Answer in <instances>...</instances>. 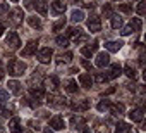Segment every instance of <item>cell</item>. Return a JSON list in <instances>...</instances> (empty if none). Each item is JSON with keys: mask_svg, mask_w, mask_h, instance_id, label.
Returning a JSON list of instances; mask_svg holds the SVG:
<instances>
[{"mask_svg": "<svg viewBox=\"0 0 146 133\" xmlns=\"http://www.w3.org/2000/svg\"><path fill=\"white\" fill-rule=\"evenodd\" d=\"M28 24H29L31 28H36V30L41 28V21H40V17H35V16L28 17Z\"/></svg>", "mask_w": 146, "mask_h": 133, "instance_id": "603a6c76", "label": "cell"}, {"mask_svg": "<svg viewBox=\"0 0 146 133\" xmlns=\"http://www.w3.org/2000/svg\"><path fill=\"white\" fill-rule=\"evenodd\" d=\"M65 85H67V87H65V90H67L69 93H76V92H78V83H76L74 80H69Z\"/></svg>", "mask_w": 146, "mask_h": 133, "instance_id": "cb8c5ba5", "label": "cell"}, {"mask_svg": "<svg viewBox=\"0 0 146 133\" xmlns=\"http://www.w3.org/2000/svg\"><path fill=\"white\" fill-rule=\"evenodd\" d=\"M9 16H11V23H12L14 26L21 24V23H23V17H24L21 9H14V11H11V14H9Z\"/></svg>", "mask_w": 146, "mask_h": 133, "instance_id": "8992f818", "label": "cell"}, {"mask_svg": "<svg viewBox=\"0 0 146 133\" xmlns=\"http://www.w3.org/2000/svg\"><path fill=\"white\" fill-rule=\"evenodd\" d=\"M122 45H124L122 42H107V43H105V48H107L108 52H119Z\"/></svg>", "mask_w": 146, "mask_h": 133, "instance_id": "9a60e30c", "label": "cell"}, {"mask_svg": "<svg viewBox=\"0 0 146 133\" xmlns=\"http://www.w3.org/2000/svg\"><path fill=\"white\" fill-rule=\"evenodd\" d=\"M125 75L129 76V78H136V71H134V68H131V66H125Z\"/></svg>", "mask_w": 146, "mask_h": 133, "instance_id": "836d02e7", "label": "cell"}, {"mask_svg": "<svg viewBox=\"0 0 146 133\" xmlns=\"http://www.w3.org/2000/svg\"><path fill=\"white\" fill-rule=\"evenodd\" d=\"M31 95H33L36 100L43 99V95H45V90H43V87H33V88H31Z\"/></svg>", "mask_w": 146, "mask_h": 133, "instance_id": "ffe728a7", "label": "cell"}, {"mask_svg": "<svg viewBox=\"0 0 146 133\" xmlns=\"http://www.w3.org/2000/svg\"><path fill=\"white\" fill-rule=\"evenodd\" d=\"M96 133H108V131H107V128H103V126H102V128H98V130H96Z\"/></svg>", "mask_w": 146, "mask_h": 133, "instance_id": "7bdbcfd3", "label": "cell"}, {"mask_svg": "<svg viewBox=\"0 0 146 133\" xmlns=\"http://www.w3.org/2000/svg\"><path fill=\"white\" fill-rule=\"evenodd\" d=\"M120 73H122V68H120V66H119V64H112L105 76H107V80H112V78H117Z\"/></svg>", "mask_w": 146, "mask_h": 133, "instance_id": "9c48e42d", "label": "cell"}, {"mask_svg": "<svg viewBox=\"0 0 146 133\" xmlns=\"http://www.w3.org/2000/svg\"><path fill=\"white\" fill-rule=\"evenodd\" d=\"M88 30H90V31H93V33L100 31V30H102V21H100V17L91 16V17L88 19Z\"/></svg>", "mask_w": 146, "mask_h": 133, "instance_id": "5b68a950", "label": "cell"}, {"mask_svg": "<svg viewBox=\"0 0 146 133\" xmlns=\"http://www.w3.org/2000/svg\"><path fill=\"white\" fill-rule=\"evenodd\" d=\"M108 111H110L113 116H120V114L124 112V105H122V104H110Z\"/></svg>", "mask_w": 146, "mask_h": 133, "instance_id": "d6986e66", "label": "cell"}, {"mask_svg": "<svg viewBox=\"0 0 146 133\" xmlns=\"http://www.w3.org/2000/svg\"><path fill=\"white\" fill-rule=\"evenodd\" d=\"M64 26H65V19L62 17V19H58V21L53 24V31H58V30H60V28H64Z\"/></svg>", "mask_w": 146, "mask_h": 133, "instance_id": "d6a6232c", "label": "cell"}, {"mask_svg": "<svg viewBox=\"0 0 146 133\" xmlns=\"http://www.w3.org/2000/svg\"><path fill=\"white\" fill-rule=\"evenodd\" d=\"M96 48H98V42H95L91 47H84V48H81V54H83L84 57H91V55L95 54Z\"/></svg>", "mask_w": 146, "mask_h": 133, "instance_id": "ac0fdd59", "label": "cell"}, {"mask_svg": "<svg viewBox=\"0 0 146 133\" xmlns=\"http://www.w3.org/2000/svg\"><path fill=\"white\" fill-rule=\"evenodd\" d=\"M83 66H84V68H88V69L91 71V64H90L88 60H83Z\"/></svg>", "mask_w": 146, "mask_h": 133, "instance_id": "b9f144b4", "label": "cell"}, {"mask_svg": "<svg viewBox=\"0 0 146 133\" xmlns=\"http://www.w3.org/2000/svg\"><path fill=\"white\" fill-rule=\"evenodd\" d=\"M43 133H53V131H50V128H45V131Z\"/></svg>", "mask_w": 146, "mask_h": 133, "instance_id": "c3c4849f", "label": "cell"}, {"mask_svg": "<svg viewBox=\"0 0 146 133\" xmlns=\"http://www.w3.org/2000/svg\"><path fill=\"white\" fill-rule=\"evenodd\" d=\"M79 83H81L84 88H91V83H93V78H91V75H88V73H83V75H79Z\"/></svg>", "mask_w": 146, "mask_h": 133, "instance_id": "7c38bea8", "label": "cell"}, {"mask_svg": "<svg viewBox=\"0 0 146 133\" xmlns=\"http://www.w3.org/2000/svg\"><path fill=\"white\" fill-rule=\"evenodd\" d=\"M127 128H129V124H127V123L119 121V123L115 124V133H125V131H127Z\"/></svg>", "mask_w": 146, "mask_h": 133, "instance_id": "4316f807", "label": "cell"}, {"mask_svg": "<svg viewBox=\"0 0 146 133\" xmlns=\"http://www.w3.org/2000/svg\"><path fill=\"white\" fill-rule=\"evenodd\" d=\"M79 124H84V118H81V116H72L70 118V126L72 128H76Z\"/></svg>", "mask_w": 146, "mask_h": 133, "instance_id": "484cf974", "label": "cell"}, {"mask_svg": "<svg viewBox=\"0 0 146 133\" xmlns=\"http://www.w3.org/2000/svg\"><path fill=\"white\" fill-rule=\"evenodd\" d=\"M132 31H134V30H132V28H131V24H129V26H125V28H124V30H122L120 33H122L124 36H127V35H131Z\"/></svg>", "mask_w": 146, "mask_h": 133, "instance_id": "f35d334b", "label": "cell"}, {"mask_svg": "<svg viewBox=\"0 0 146 133\" xmlns=\"http://www.w3.org/2000/svg\"><path fill=\"white\" fill-rule=\"evenodd\" d=\"M9 130L12 133H21V119L19 118H12L9 121Z\"/></svg>", "mask_w": 146, "mask_h": 133, "instance_id": "4fadbf2b", "label": "cell"}, {"mask_svg": "<svg viewBox=\"0 0 146 133\" xmlns=\"http://www.w3.org/2000/svg\"><path fill=\"white\" fill-rule=\"evenodd\" d=\"M52 11H53L55 14H64V11H65V4L60 2V0H55V2L52 4Z\"/></svg>", "mask_w": 146, "mask_h": 133, "instance_id": "e0dca14e", "label": "cell"}, {"mask_svg": "<svg viewBox=\"0 0 146 133\" xmlns=\"http://www.w3.org/2000/svg\"><path fill=\"white\" fill-rule=\"evenodd\" d=\"M4 78V68H2V62H0V80Z\"/></svg>", "mask_w": 146, "mask_h": 133, "instance_id": "f6af8a7d", "label": "cell"}, {"mask_svg": "<svg viewBox=\"0 0 146 133\" xmlns=\"http://www.w3.org/2000/svg\"><path fill=\"white\" fill-rule=\"evenodd\" d=\"M131 28H132L134 31H139V30H141V19H139V17H134V19L131 21Z\"/></svg>", "mask_w": 146, "mask_h": 133, "instance_id": "f1b7e54d", "label": "cell"}, {"mask_svg": "<svg viewBox=\"0 0 146 133\" xmlns=\"http://www.w3.org/2000/svg\"><path fill=\"white\" fill-rule=\"evenodd\" d=\"M144 9H146V4H144V2H139V5H137V14L143 16V14H144Z\"/></svg>", "mask_w": 146, "mask_h": 133, "instance_id": "8d00e7d4", "label": "cell"}, {"mask_svg": "<svg viewBox=\"0 0 146 133\" xmlns=\"http://www.w3.org/2000/svg\"><path fill=\"white\" fill-rule=\"evenodd\" d=\"M7 5H5V0H0V11H5Z\"/></svg>", "mask_w": 146, "mask_h": 133, "instance_id": "60d3db41", "label": "cell"}, {"mask_svg": "<svg viewBox=\"0 0 146 133\" xmlns=\"http://www.w3.org/2000/svg\"><path fill=\"white\" fill-rule=\"evenodd\" d=\"M7 69H9V75H12V76H21V75L26 71V64L21 62V60H17V59H11Z\"/></svg>", "mask_w": 146, "mask_h": 133, "instance_id": "6da1fadb", "label": "cell"}, {"mask_svg": "<svg viewBox=\"0 0 146 133\" xmlns=\"http://www.w3.org/2000/svg\"><path fill=\"white\" fill-rule=\"evenodd\" d=\"M50 128H55V130H64V128H65L64 118H60V116H53V118L50 119Z\"/></svg>", "mask_w": 146, "mask_h": 133, "instance_id": "30bf717a", "label": "cell"}, {"mask_svg": "<svg viewBox=\"0 0 146 133\" xmlns=\"http://www.w3.org/2000/svg\"><path fill=\"white\" fill-rule=\"evenodd\" d=\"M12 2H17V0H12Z\"/></svg>", "mask_w": 146, "mask_h": 133, "instance_id": "681fc988", "label": "cell"}, {"mask_svg": "<svg viewBox=\"0 0 146 133\" xmlns=\"http://www.w3.org/2000/svg\"><path fill=\"white\" fill-rule=\"evenodd\" d=\"M26 133H28V131H26Z\"/></svg>", "mask_w": 146, "mask_h": 133, "instance_id": "816d5d0a", "label": "cell"}, {"mask_svg": "<svg viewBox=\"0 0 146 133\" xmlns=\"http://www.w3.org/2000/svg\"><path fill=\"white\" fill-rule=\"evenodd\" d=\"M103 16H107V17H112V16H113V14H112V7H110V5L103 7Z\"/></svg>", "mask_w": 146, "mask_h": 133, "instance_id": "74e56055", "label": "cell"}, {"mask_svg": "<svg viewBox=\"0 0 146 133\" xmlns=\"http://www.w3.org/2000/svg\"><path fill=\"white\" fill-rule=\"evenodd\" d=\"M95 64H96V68H105V66L110 64V55L105 54V52H100L95 59Z\"/></svg>", "mask_w": 146, "mask_h": 133, "instance_id": "277c9868", "label": "cell"}, {"mask_svg": "<svg viewBox=\"0 0 146 133\" xmlns=\"http://www.w3.org/2000/svg\"><path fill=\"white\" fill-rule=\"evenodd\" d=\"M36 47H38V42H35V40H33V42H29V43L23 48V52H21V54H23V57H29V55L36 54Z\"/></svg>", "mask_w": 146, "mask_h": 133, "instance_id": "ba28073f", "label": "cell"}, {"mask_svg": "<svg viewBox=\"0 0 146 133\" xmlns=\"http://www.w3.org/2000/svg\"><path fill=\"white\" fill-rule=\"evenodd\" d=\"M24 7H26V9L33 7V0H24Z\"/></svg>", "mask_w": 146, "mask_h": 133, "instance_id": "ab89813d", "label": "cell"}, {"mask_svg": "<svg viewBox=\"0 0 146 133\" xmlns=\"http://www.w3.org/2000/svg\"><path fill=\"white\" fill-rule=\"evenodd\" d=\"M91 104H90V100H83V102H76V104H72V107H74L76 111H84V109H88Z\"/></svg>", "mask_w": 146, "mask_h": 133, "instance_id": "d4e9b609", "label": "cell"}, {"mask_svg": "<svg viewBox=\"0 0 146 133\" xmlns=\"http://www.w3.org/2000/svg\"><path fill=\"white\" fill-rule=\"evenodd\" d=\"M70 19L72 21H74V23H81L83 19H84V12L83 11H72V14H70Z\"/></svg>", "mask_w": 146, "mask_h": 133, "instance_id": "44dd1931", "label": "cell"}, {"mask_svg": "<svg viewBox=\"0 0 146 133\" xmlns=\"http://www.w3.org/2000/svg\"><path fill=\"white\" fill-rule=\"evenodd\" d=\"M9 88H11V92H12V93H16V95H19V93H21V83H19V81H16V80L9 81Z\"/></svg>", "mask_w": 146, "mask_h": 133, "instance_id": "7402d4cb", "label": "cell"}, {"mask_svg": "<svg viewBox=\"0 0 146 133\" xmlns=\"http://www.w3.org/2000/svg\"><path fill=\"white\" fill-rule=\"evenodd\" d=\"M4 31H5V28H4V24H2V23H0V36L4 35Z\"/></svg>", "mask_w": 146, "mask_h": 133, "instance_id": "bcb514c9", "label": "cell"}, {"mask_svg": "<svg viewBox=\"0 0 146 133\" xmlns=\"http://www.w3.org/2000/svg\"><path fill=\"white\" fill-rule=\"evenodd\" d=\"M129 118H131L134 123H143V119H144V111L139 109V107H136V109H132V111L129 112Z\"/></svg>", "mask_w": 146, "mask_h": 133, "instance_id": "52a82bcc", "label": "cell"}, {"mask_svg": "<svg viewBox=\"0 0 146 133\" xmlns=\"http://www.w3.org/2000/svg\"><path fill=\"white\" fill-rule=\"evenodd\" d=\"M70 59H72V54H70V52L65 54V55H60V57H58L60 62H70Z\"/></svg>", "mask_w": 146, "mask_h": 133, "instance_id": "d590c367", "label": "cell"}, {"mask_svg": "<svg viewBox=\"0 0 146 133\" xmlns=\"http://www.w3.org/2000/svg\"><path fill=\"white\" fill-rule=\"evenodd\" d=\"M125 133H137V131H136V130H132V128H127V131H125Z\"/></svg>", "mask_w": 146, "mask_h": 133, "instance_id": "7dc6e473", "label": "cell"}, {"mask_svg": "<svg viewBox=\"0 0 146 133\" xmlns=\"http://www.w3.org/2000/svg\"><path fill=\"white\" fill-rule=\"evenodd\" d=\"M45 83H46V87H48L50 90H53V92H55V90L58 88V85H60V81H58V78H57V76H50V78H46V81H45Z\"/></svg>", "mask_w": 146, "mask_h": 133, "instance_id": "2e32d148", "label": "cell"}, {"mask_svg": "<svg viewBox=\"0 0 146 133\" xmlns=\"http://www.w3.org/2000/svg\"><path fill=\"white\" fill-rule=\"evenodd\" d=\"M57 43H58V47H67L69 45V38L67 36H57Z\"/></svg>", "mask_w": 146, "mask_h": 133, "instance_id": "4dcf8cb0", "label": "cell"}, {"mask_svg": "<svg viewBox=\"0 0 146 133\" xmlns=\"http://www.w3.org/2000/svg\"><path fill=\"white\" fill-rule=\"evenodd\" d=\"M108 107H110V102H108V100H102V102L98 104V111H100V112L108 111Z\"/></svg>", "mask_w": 146, "mask_h": 133, "instance_id": "1f68e13d", "label": "cell"}, {"mask_svg": "<svg viewBox=\"0 0 146 133\" xmlns=\"http://www.w3.org/2000/svg\"><path fill=\"white\" fill-rule=\"evenodd\" d=\"M119 11L124 12V14H129V12H132V5H131V4H122V5L119 7Z\"/></svg>", "mask_w": 146, "mask_h": 133, "instance_id": "f546056e", "label": "cell"}, {"mask_svg": "<svg viewBox=\"0 0 146 133\" xmlns=\"http://www.w3.org/2000/svg\"><path fill=\"white\" fill-rule=\"evenodd\" d=\"M0 130H2V128H0Z\"/></svg>", "mask_w": 146, "mask_h": 133, "instance_id": "f907efd6", "label": "cell"}, {"mask_svg": "<svg viewBox=\"0 0 146 133\" xmlns=\"http://www.w3.org/2000/svg\"><path fill=\"white\" fill-rule=\"evenodd\" d=\"M52 55H53V50L48 48V47H45V48H41V50L38 52V60L43 62V64H46V62H50Z\"/></svg>", "mask_w": 146, "mask_h": 133, "instance_id": "3957f363", "label": "cell"}, {"mask_svg": "<svg viewBox=\"0 0 146 133\" xmlns=\"http://www.w3.org/2000/svg\"><path fill=\"white\" fill-rule=\"evenodd\" d=\"M5 43L9 45V48H12V50H17V48H19V45H21V40H19L17 33L11 31V33L7 35V38H5Z\"/></svg>", "mask_w": 146, "mask_h": 133, "instance_id": "7a4b0ae2", "label": "cell"}, {"mask_svg": "<svg viewBox=\"0 0 146 133\" xmlns=\"http://www.w3.org/2000/svg\"><path fill=\"white\" fill-rule=\"evenodd\" d=\"M110 19H112V28H113V30H119V28L122 26V17H119V16H112Z\"/></svg>", "mask_w": 146, "mask_h": 133, "instance_id": "83f0119b", "label": "cell"}, {"mask_svg": "<svg viewBox=\"0 0 146 133\" xmlns=\"http://www.w3.org/2000/svg\"><path fill=\"white\" fill-rule=\"evenodd\" d=\"M46 99H48L46 102H48L50 105H62V104L65 102V99H64V97H60V95H55V93H50Z\"/></svg>", "mask_w": 146, "mask_h": 133, "instance_id": "8fae6325", "label": "cell"}, {"mask_svg": "<svg viewBox=\"0 0 146 133\" xmlns=\"http://www.w3.org/2000/svg\"><path fill=\"white\" fill-rule=\"evenodd\" d=\"M9 100V92H5L4 88H0V102H5Z\"/></svg>", "mask_w": 146, "mask_h": 133, "instance_id": "e575fe53", "label": "cell"}, {"mask_svg": "<svg viewBox=\"0 0 146 133\" xmlns=\"http://www.w3.org/2000/svg\"><path fill=\"white\" fill-rule=\"evenodd\" d=\"M33 4H35L36 11H38L40 14H46V12H48V4H46V0H36V2H33Z\"/></svg>", "mask_w": 146, "mask_h": 133, "instance_id": "5bb4252c", "label": "cell"}, {"mask_svg": "<svg viewBox=\"0 0 146 133\" xmlns=\"http://www.w3.org/2000/svg\"><path fill=\"white\" fill-rule=\"evenodd\" d=\"M79 133H91V130H90V128H81Z\"/></svg>", "mask_w": 146, "mask_h": 133, "instance_id": "ee69618b", "label": "cell"}]
</instances>
